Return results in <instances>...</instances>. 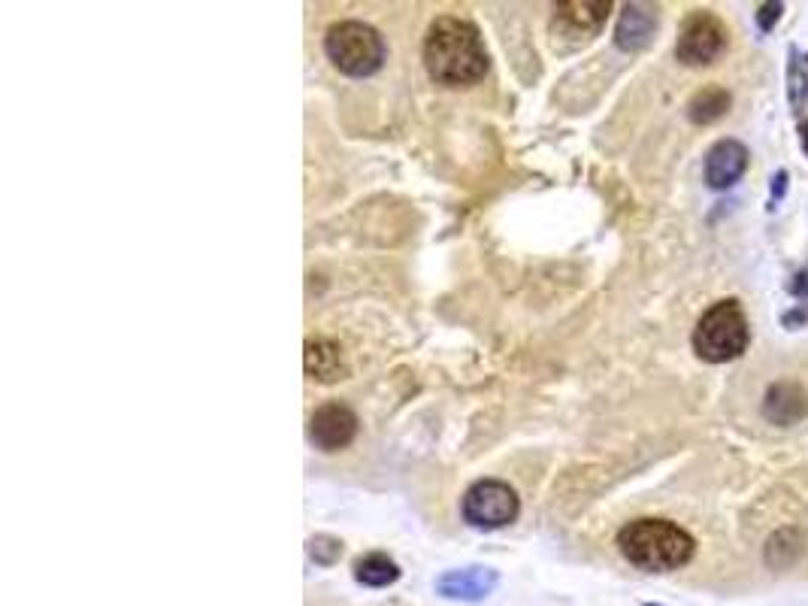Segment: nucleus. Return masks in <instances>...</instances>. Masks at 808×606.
Masks as SVG:
<instances>
[{
    "label": "nucleus",
    "mask_w": 808,
    "mask_h": 606,
    "mask_svg": "<svg viewBox=\"0 0 808 606\" xmlns=\"http://www.w3.org/2000/svg\"><path fill=\"white\" fill-rule=\"evenodd\" d=\"M424 67L428 77L445 89H467L484 80L491 58L479 27L457 15L436 19L424 37Z\"/></svg>",
    "instance_id": "nucleus-1"
},
{
    "label": "nucleus",
    "mask_w": 808,
    "mask_h": 606,
    "mask_svg": "<svg viewBox=\"0 0 808 606\" xmlns=\"http://www.w3.org/2000/svg\"><path fill=\"white\" fill-rule=\"evenodd\" d=\"M618 549L633 567L645 573H669L684 567L696 552L693 537L666 518H636L621 527Z\"/></svg>",
    "instance_id": "nucleus-2"
},
{
    "label": "nucleus",
    "mask_w": 808,
    "mask_h": 606,
    "mask_svg": "<svg viewBox=\"0 0 808 606\" xmlns=\"http://www.w3.org/2000/svg\"><path fill=\"white\" fill-rule=\"evenodd\" d=\"M751 330L739 301H717L693 328V352L709 364H727L745 356Z\"/></svg>",
    "instance_id": "nucleus-3"
},
{
    "label": "nucleus",
    "mask_w": 808,
    "mask_h": 606,
    "mask_svg": "<svg viewBox=\"0 0 808 606\" xmlns=\"http://www.w3.org/2000/svg\"><path fill=\"white\" fill-rule=\"evenodd\" d=\"M325 53L346 77H373L385 61V43L378 31L364 22H337L327 27Z\"/></svg>",
    "instance_id": "nucleus-4"
},
{
    "label": "nucleus",
    "mask_w": 808,
    "mask_h": 606,
    "mask_svg": "<svg viewBox=\"0 0 808 606\" xmlns=\"http://www.w3.org/2000/svg\"><path fill=\"white\" fill-rule=\"evenodd\" d=\"M460 513L464 522L479 531H496V527L512 525L518 513H522V501L515 494V488L500 479H479L467 488L464 501H460Z\"/></svg>",
    "instance_id": "nucleus-5"
},
{
    "label": "nucleus",
    "mask_w": 808,
    "mask_h": 606,
    "mask_svg": "<svg viewBox=\"0 0 808 606\" xmlns=\"http://www.w3.org/2000/svg\"><path fill=\"white\" fill-rule=\"evenodd\" d=\"M727 40H730L727 25H724L715 13L696 10V13H691L684 22H681V31H678L676 43V58L681 65L691 67L715 65L717 58L727 53Z\"/></svg>",
    "instance_id": "nucleus-6"
},
{
    "label": "nucleus",
    "mask_w": 808,
    "mask_h": 606,
    "mask_svg": "<svg viewBox=\"0 0 808 606\" xmlns=\"http://www.w3.org/2000/svg\"><path fill=\"white\" fill-rule=\"evenodd\" d=\"M609 13H612L609 0H566L554 7L551 31L561 40H590L594 34H600Z\"/></svg>",
    "instance_id": "nucleus-7"
},
{
    "label": "nucleus",
    "mask_w": 808,
    "mask_h": 606,
    "mask_svg": "<svg viewBox=\"0 0 808 606\" xmlns=\"http://www.w3.org/2000/svg\"><path fill=\"white\" fill-rule=\"evenodd\" d=\"M358 434V416L346 404H325L309 419V440L321 452H339Z\"/></svg>",
    "instance_id": "nucleus-8"
},
{
    "label": "nucleus",
    "mask_w": 808,
    "mask_h": 606,
    "mask_svg": "<svg viewBox=\"0 0 808 606\" xmlns=\"http://www.w3.org/2000/svg\"><path fill=\"white\" fill-rule=\"evenodd\" d=\"M748 149H745L739 140H717L709 155H705L703 164V176L709 188L715 191H724V188H733L739 183L748 171Z\"/></svg>",
    "instance_id": "nucleus-9"
},
{
    "label": "nucleus",
    "mask_w": 808,
    "mask_h": 606,
    "mask_svg": "<svg viewBox=\"0 0 808 606\" xmlns=\"http://www.w3.org/2000/svg\"><path fill=\"white\" fill-rule=\"evenodd\" d=\"M500 573L491 567H460V570H448L436 580V594H443L448 601H484L488 594L494 592Z\"/></svg>",
    "instance_id": "nucleus-10"
},
{
    "label": "nucleus",
    "mask_w": 808,
    "mask_h": 606,
    "mask_svg": "<svg viewBox=\"0 0 808 606\" xmlns=\"http://www.w3.org/2000/svg\"><path fill=\"white\" fill-rule=\"evenodd\" d=\"M654 31H657V13L645 3H627L624 13L618 19L614 27V43L624 53H640L652 43Z\"/></svg>",
    "instance_id": "nucleus-11"
},
{
    "label": "nucleus",
    "mask_w": 808,
    "mask_h": 606,
    "mask_svg": "<svg viewBox=\"0 0 808 606\" xmlns=\"http://www.w3.org/2000/svg\"><path fill=\"white\" fill-rule=\"evenodd\" d=\"M303 364H306V376L321 385L339 383V380L349 376V364H346L342 349H339L333 340H325V337H318V340H309V343H306Z\"/></svg>",
    "instance_id": "nucleus-12"
},
{
    "label": "nucleus",
    "mask_w": 808,
    "mask_h": 606,
    "mask_svg": "<svg viewBox=\"0 0 808 606\" xmlns=\"http://www.w3.org/2000/svg\"><path fill=\"white\" fill-rule=\"evenodd\" d=\"M763 416L772 424H796L808 416V395L803 385L796 383H775L763 397Z\"/></svg>",
    "instance_id": "nucleus-13"
},
{
    "label": "nucleus",
    "mask_w": 808,
    "mask_h": 606,
    "mask_svg": "<svg viewBox=\"0 0 808 606\" xmlns=\"http://www.w3.org/2000/svg\"><path fill=\"white\" fill-rule=\"evenodd\" d=\"M354 580L366 588H388L400 580V567L385 552H370L354 561Z\"/></svg>",
    "instance_id": "nucleus-14"
},
{
    "label": "nucleus",
    "mask_w": 808,
    "mask_h": 606,
    "mask_svg": "<svg viewBox=\"0 0 808 606\" xmlns=\"http://www.w3.org/2000/svg\"><path fill=\"white\" fill-rule=\"evenodd\" d=\"M730 104L733 97L727 89L709 85V89H703V92H696L691 97V104H688V119H691L693 125H715L717 119L727 116Z\"/></svg>",
    "instance_id": "nucleus-15"
},
{
    "label": "nucleus",
    "mask_w": 808,
    "mask_h": 606,
    "mask_svg": "<svg viewBox=\"0 0 808 606\" xmlns=\"http://www.w3.org/2000/svg\"><path fill=\"white\" fill-rule=\"evenodd\" d=\"M787 101L794 106V113H803L808 106V53L803 49H791V61H787Z\"/></svg>",
    "instance_id": "nucleus-16"
},
{
    "label": "nucleus",
    "mask_w": 808,
    "mask_h": 606,
    "mask_svg": "<svg viewBox=\"0 0 808 606\" xmlns=\"http://www.w3.org/2000/svg\"><path fill=\"white\" fill-rule=\"evenodd\" d=\"M339 555H342V543L337 537L318 534V537L309 540V558H313L315 564H333V561H339Z\"/></svg>",
    "instance_id": "nucleus-17"
},
{
    "label": "nucleus",
    "mask_w": 808,
    "mask_h": 606,
    "mask_svg": "<svg viewBox=\"0 0 808 606\" xmlns=\"http://www.w3.org/2000/svg\"><path fill=\"white\" fill-rule=\"evenodd\" d=\"M784 13V3H778V0H772V3H760L757 7V27L763 31V34H770L772 27H775V22L782 19Z\"/></svg>",
    "instance_id": "nucleus-18"
},
{
    "label": "nucleus",
    "mask_w": 808,
    "mask_h": 606,
    "mask_svg": "<svg viewBox=\"0 0 808 606\" xmlns=\"http://www.w3.org/2000/svg\"><path fill=\"white\" fill-rule=\"evenodd\" d=\"M784 191H787V173L778 171L772 176V200H778V195H784Z\"/></svg>",
    "instance_id": "nucleus-19"
},
{
    "label": "nucleus",
    "mask_w": 808,
    "mask_h": 606,
    "mask_svg": "<svg viewBox=\"0 0 808 606\" xmlns=\"http://www.w3.org/2000/svg\"><path fill=\"white\" fill-rule=\"evenodd\" d=\"M799 143H803V152L808 155V119L799 121Z\"/></svg>",
    "instance_id": "nucleus-20"
}]
</instances>
